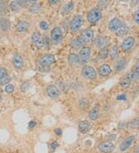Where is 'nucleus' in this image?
<instances>
[{
  "label": "nucleus",
  "mask_w": 139,
  "mask_h": 153,
  "mask_svg": "<svg viewBox=\"0 0 139 153\" xmlns=\"http://www.w3.org/2000/svg\"><path fill=\"white\" fill-rule=\"evenodd\" d=\"M101 11L98 8L93 9L87 14V20L91 23H96L101 19Z\"/></svg>",
  "instance_id": "nucleus-1"
},
{
  "label": "nucleus",
  "mask_w": 139,
  "mask_h": 153,
  "mask_svg": "<svg viewBox=\"0 0 139 153\" xmlns=\"http://www.w3.org/2000/svg\"><path fill=\"white\" fill-rule=\"evenodd\" d=\"M50 38L51 40L55 43H58L61 41V39H63V32L61 29L58 26H55L51 31Z\"/></svg>",
  "instance_id": "nucleus-2"
},
{
  "label": "nucleus",
  "mask_w": 139,
  "mask_h": 153,
  "mask_svg": "<svg viewBox=\"0 0 139 153\" xmlns=\"http://www.w3.org/2000/svg\"><path fill=\"white\" fill-rule=\"evenodd\" d=\"M81 73L83 76H84L85 78L90 79V80H94V79L96 78L97 76V73L95 70L90 66H84L82 69Z\"/></svg>",
  "instance_id": "nucleus-3"
},
{
  "label": "nucleus",
  "mask_w": 139,
  "mask_h": 153,
  "mask_svg": "<svg viewBox=\"0 0 139 153\" xmlns=\"http://www.w3.org/2000/svg\"><path fill=\"white\" fill-rule=\"evenodd\" d=\"M115 146L111 142H103L98 146V149L103 153H111L114 150Z\"/></svg>",
  "instance_id": "nucleus-4"
},
{
  "label": "nucleus",
  "mask_w": 139,
  "mask_h": 153,
  "mask_svg": "<svg viewBox=\"0 0 139 153\" xmlns=\"http://www.w3.org/2000/svg\"><path fill=\"white\" fill-rule=\"evenodd\" d=\"M82 24H83V18H82V16H76L71 20L70 26H71V29L72 31L76 32V31L80 30V27L82 26Z\"/></svg>",
  "instance_id": "nucleus-5"
},
{
  "label": "nucleus",
  "mask_w": 139,
  "mask_h": 153,
  "mask_svg": "<svg viewBox=\"0 0 139 153\" xmlns=\"http://www.w3.org/2000/svg\"><path fill=\"white\" fill-rule=\"evenodd\" d=\"M91 56V48L88 47H83L81 51H80V54H79V63L80 64H83L88 60Z\"/></svg>",
  "instance_id": "nucleus-6"
},
{
  "label": "nucleus",
  "mask_w": 139,
  "mask_h": 153,
  "mask_svg": "<svg viewBox=\"0 0 139 153\" xmlns=\"http://www.w3.org/2000/svg\"><path fill=\"white\" fill-rule=\"evenodd\" d=\"M55 62V57L52 54H46L41 57L39 64L43 67H50Z\"/></svg>",
  "instance_id": "nucleus-7"
},
{
  "label": "nucleus",
  "mask_w": 139,
  "mask_h": 153,
  "mask_svg": "<svg viewBox=\"0 0 139 153\" xmlns=\"http://www.w3.org/2000/svg\"><path fill=\"white\" fill-rule=\"evenodd\" d=\"M135 39L132 36H128L126 39H124L122 42L121 44V49L124 52H127V51H130L131 49L133 47L134 44H135Z\"/></svg>",
  "instance_id": "nucleus-8"
},
{
  "label": "nucleus",
  "mask_w": 139,
  "mask_h": 153,
  "mask_svg": "<svg viewBox=\"0 0 139 153\" xmlns=\"http://www.w3.org/2000/svg\"><path fill=\"white\" fill-rule=\"evenodd\" d=\"M135 139V135H131L128 138H127L125 140L123 141L122 143L120 145V147H119L120 151L124 152L126 151L127 149H128V148H130V146H132Z\"/></svg>",
  "instance_id": "nucleus-9"
},
{
  "label": "nucleus",
  "mask_w": 139,
  "mask_h": 153,
  "mask_svg": "<svg viewBox=\"0 0 139 153\" xmlns=\"http://www.w3.org/2000/svg\"><path fill=\"white\" fill-rule=\"evenodd\" d=\"M94 38V32L91 30H85L80 33V39H81L82 42L84 43H88L91 40H92Z\"/></svg>",
  "instance_id": "nucleus-10"
},
{
  "label": "nucleus",
  "mask_w": 139,
  "mask_h": 153,
  "mask_svg": "<svg viewBox=\"0 0 139 153\" xmlns=\"http://www.w3.org/2000/svg\"><path fill=\"white\" fill-rule=\"evenodd\" d=\"M95 47H98V48H105V47L108 44V39L107 37L104 36H97L94 39V41Z\"/></svg>",
  "instance_id": "nucleus-11"
},
{
  "label": "nucleus",
  "mask_w": 139,
  "mask_h": 153,
  "mask_svg": "<svg viewBox=\"0 0 139 153\" xmlns=\"http://www.w3.org/2000/svg\"><path fill=\"white\" fill-rule=\"evenodd\" d=\"M46 94L49 97H52V98H55L57 97L59 94V91L58 88L54 85H49L46 88Z\"/></svg>",
  "instance_id": "nucleus-12"
},
{
  "label": "nucleus",
  "mask_w": 139,
  "mask_h": 153,
  "mask_svg": "<svg viewBox=\"0 0 139 153\" xmlns=\"http://www.w3.org/2000/svg\"><path fill=\"white\" fill-rule=\"evenodd\" d=\"M120 26H121V22H120V19H117V18H114V19H111V22H109L108 27H109V29L111 31L116 32Z\"/></svg>",
  "instance_id": "nucleus-13"
},
{
  "label": "nucleus",
  "mask_w": 139,
  "mask_h": 153,
  "mask_svg": "<svg viewBox=\"0 0 139 153\" xmlns=\"http://www.w3.org/2000/svg\"><path fill=\"white\" fill-rule=\"evenodd\" d=\"M30 24L26 21H19L16 25V30L19 33H24L28 30Z\"/></svg>",
  "instance_id": "nucleus-14"
},
{
  "label": "nucleus",
  "mask_w": 139,
  "mask_h": 153,
  "mask_svg": "<svg viewBox=\"0 0 139 153\" xmlns=\"http://www.w3.org/2000/svg\"><path fill=\"white\" fill-rule=\"evenodd\" d=\"M78 129L82 134H86L90 130V123L87 121H81L78 125Z\"/></svg>",
  "instance_id": "nucleus-15"
},
{
  "label": "nucleus",
  "mask_w": 139,
  "mask_h": 153,
  "mask_svg": "<svg viewBox=\"0 0 139 153\" xmlns=\"http://www.w3.org/2000/svg\"><path fill=\"white\" fill-rule=\"evenodd\" d=\"M99 74L102 76H107L111 74V68L108 64H103L99 67Z\"/></svg>",
  "instance_id": "nucleus-16"
},
{
  "label": "nucleus",
  "mask_w": 139,
  "mask_h": 153,
  "mask_svg": "<svg viewBox=\"0 0 139 153\" xmlns=\"http://www.w3.org/2000/svg\"><path fill=\"white\" fill-rule=\"evenodd\" d=\"M10 26H11V22L9 19L5 18V17H2L0 19V28L2 29V30L7 31L9 30Z\"/></svg>",
  "instance_id": "nucleus-17"
},
{
  "label": "nucleus",
  "mask_w": 139,
  "mask_h": 153,
  "mask_svg": "<svg viewBox=\"0 0 139 153\" xmlns=\"http://www.w3.org/2000/svg\"><path fill=\"white\" fill-rule=\"evenodd\" d=\"M13 64L16 69H21L23 66V60L22 56L19 55H15L13 58Z\"/></svg>",
  "instance_id": "nucleus-18"
},
{
  "label": "nucleus",
  "mask_w": 139,
  "mask_h": 153,
  "mask_svg": "<svg viewBox=\"0 0 139 153\" xmlns=\"http://www.w3.org/2000/svg\"><path fill=\"white\" fill-rule=\"evenodd\" d=\"M127 65V60L124 59V58H122V59H120L119 60H117L116 62V64L114 65L115 71H123V70L126 67Z\"/></svg>",
  "instance_id": "nucleus-19"
},
{
  "label": "nucleus",
  "mask_w": 139,
  "mask_h": 153,
  "mask_svg": "<svg viewBox=\"0 0 139 153\" xmlns=\"http://www.w3.org/2000/svg\"><path fill=\"white\" fill-rule=\"evenodd\" d=\"M128 32V27L126 24H121V26L118 28V30L115 32L116 35L117 36H120V37H122L124 36L125 34H127V33Z\"/></svg>",
  "instance_id": "nucleus-20"
},
{
  "label": "nucleus",
  "mask_w": 139,
  "mask_h": 153,
  "mask_svg": "<svg viewBox=\"0 0 139 153\" xmlns=\"http://www.w3.org/2000/svg\"><path fill=\"white\" fill-rule=\"evenodd\" d=\"M99 117V108L97 107L93 108L89 112V118L92 121H96Z\"/></svg>",
  "instance_id": "nucleus-21"
},
{
  "label": "nucleus",
  "mask_w": 139,
  "mask_h": 153,
  "mask_svg": "<svg viewBox=\"0 0 139 153\" xmlns=\"http://www.w3.org/2000/svg\"><path fill=\"white\" fill-rule=\"evenodd\" d=\"M68 62L71 65L77 64L79 63V56L76 53H71L68 56Z\"/></svg>",
  "instance_id": "nucleus-22"
},
{
  "label": "nucleus",
  "mask_w": 139,
  "mask_h": 153,
  "mask_svg": "<svg viewBox=\"0 0 139 153\" xmlns=\"http://www.w3.org/2000/svg\"><path fill=\"white\" fill-rule=\"evenodd\" d=\"M71 45L73 48L79 49L83 46V42H82V40L80 39V38L77 37L73 39L71 43Z\"/></svg>",
  "instance_id": "nucleus-23"
},
{
  "label": "nucleus",
  "mask_w": 139,
  "mask_h": 153,
  "mask_svg": "<svg viewBox=\"0 0 139 153\" xmlns=\"http://www.w3.org/2000/svg\"><path fill=\"white\" fill-rule=\"evenodd\" d=\"M108 55H109V51L106 48L100 49V51L98 53V57L101 60H105L106 58H108Z\"/></svg>",
  "instance_id": "nucleus-24"
},
{
  "label": "nucleus",
  "mask_w": 139,
  "mask_h": 153,
  "mask_svg": "<svg viewBox=\"0 0 139 153\" xmlns=\"http://www.w3.org/2000/svg\"><path fill=\"white\" fill-rule=\"evenodd\" d=\"M118 55V50H117V45H114L113 47H111V51H110V56L111 59H116Z\"/></svg>",
  "instance_id": "nucleus-25"
},
{
  "label": "nucleus",
  "mask_w": 139,
  "mask_h": 153,
  "mask_svg": "<svg viewBox=\"0 0 139 153\" xmlns=\"http://www.w3.org/2000/svg\"><path fill=\"white\" fill-rule=\"evenodd\" d=\"M131 82H132V81L129 80V78H128V76H125V77H124V78H122L121 80H120V86L122 87V88H129Z\"/></svg>",
  "instance_id": "nucleus-26"
},
{
  "label": "nucleus",
  "mask_w": 139,
  "mask_h": 153,
  "mask_svg": "<svg viewBox=\"0 0 139 153\" xmlns=\"http://www.w3.org/2000/svg\"><path fill=\"white\" fill-rule=\"evenodd\" d=\"M32 42L34 43V44L36 45L37 43H39L41 40V34L39 32H35L33 33V34L32 35Z\"/></svg>",
  "instance_id": "nucleus-27"
},
{
  "label": "nucleus",
  "mask_w": 139,
  "mask_h": 153,
  "mask_svg": "<svg viewBox=\"0 0 139 153\" xmlns=\"http://www.w3.org/2000/svg\"><path fill=\"white\" fill-rule=\"evenodd\" d=\"M127 76L129 78V80H131V81H134V80L136 81V80H138L139 79V74L135 71H131Z\"/></svg>",
  "instance_id": "nucleus-28"
},
{
  "label": "nucleus",
  "mask_w": 139,
  "mask_h": 153,
  "mask_svg": "<svg viewBox=\"0 0 139 153\" xmlns=\"http://www.w3.org/2000/svg\"><path fill=\"white\" fill-rule=\"evenodd\" d=\"M7 13V6L6 2L4 1H0V14L5 15Z\"/></svg>",
  "instance_id": "nucleus-29"
},
{
  "label": "nucleus",
  "mask_w": 139,
  "mask_h": 153,
  "mask_svg": "<svg viewBox=\"0 0 139 153\" xmlns=\"http://www.w3.org/2000/svg\"><path fill=\"white\" fill-rule=\"evenodd\" d=\"M73 8H74V3L73 2H68L66 5H64L63 7V12L64 13H68L73 10Z\"/></svg>",
  "instance_id": "nucleus-30"
},
{
  "label": "nucleus",
  "mask_w": 139,
  "mask_h": 153,
  "mask_svg": "<svg viewBox=\"0 0 139 153\" xmlns=\"http://www.w3.org/2000/svg\"><path fill=\"white\" fill-rule=\"evenodd\" d=\"M129 126L131 128L136 129L139 128V119L138 118H135V119H133L130 121Z\"/></svg>",
  "instance_id": "nucleus-31"
},
{
  "label": "nucleus",
  "mask_w": 139,
  "mask_h": 153,
  "mask_svg": "<svg viewBox=\"0 0 139 153\" xmlns=\"http://www.w3.org/2000/svg\"><path fill=\"white\" fill-rule=\"evenodd\" d=\"M39 9H40V6H39V5L36 2V3H33L31 6H30V10H30V13H36L39 11Z\"/></svg>",
  "instance_id": "nucleus-32"
},
{
  "label": "nucleus",
  "mask_w": 139,
  "mask_h": 153,
  "mask_svg": "<svg viewBox=\"0 0 139 153\" xmlns=\"http://www.w3.org/2000/svg\"><path fill=\"white\" fill-rule=\"evenodd\" d=\"M9 7L11 9L12 11L13 12H16V11H18L19 9H20V6L18 4V2L16 1H13V2H11V3L9 4Z\"/></svg>",
  "instance_id": "nucleus-33"
},
{
  "label": "nucleus",
  "mask_w": 139,
  "mask_h": 153,
  "mask_svg": "<svg viewBox=\"0 0 139 153\" xmlns=\"http://www.w3.org/2000/svg\"><path fill=\"white\" fill-rule=\"evenodd\" d=\"M10 81H11V77L8 76V75H6V76H3V77H2V78L0 79V85H2V86L6 85V84H9Z\"/></svg>",
  "instance_id": "nucleus-34"
},
{
  "label": "nucleus",
  "mask_w": 139,
  "mask_h": 153,
  "mask_svg": "<svg viewBox=\"0 0 139 153\" xmlns=\"http://www.w3.org/2000/svg\"><path fill=\"white\" fill-rule=\"evenodd\" d=\"M5 91L7 94H12L14 91V86L13 84H7L5 88Z\"/></svg>",
  "instance_id": "nucleus-35"
},
{
  "label": "nucleus",
  "mask_w": 139,
  "mask_h": 153,
  "mask_svg": "<svg viewBox=\"0 0 139 153\" xmlns=\"http://www.w3.org/2000/svg\"><path fill=\"white\" fill-rule=\"evenodd\" d=\"M7 75V70L4 67H0V79Z\"/></svg>",
  "instance_id": "nucleus-36"
},
{
  "label": "nucleus",
  "mask_w": 139,
  "mask_h": 153,
  "mask_svg": "<svg viewBox=\"0 0 139 153\" xmlns=\"http://www.w3.org/2000/svg\"><path fill=\"white\" fill-rule=\"evenodd\" d=\"M133 17H134V21H135L136 23L139 24V10L135 12Z\"/></svg>",
  "instance_id": "nucleus-37"
},
{
  "label": "nucleus",
  "mask_w": 139,
  "mask_h": 153,
  "mask_svg": "<svg viewBox=\"0 0 139 153\" xmlns=\"http://www.w3.org/2000/svg\"><path fill=\"white\" fill-rule=\"evenodd\" d=\"M39 26H40V28L43 30H47L49 27L47 22H45V21H42V22H40V23H39Z\"/></svg>",
  "instance_id": "nucleus-38"
},
{
  "label": "nucleus",
  "mask_w": 139,
  "mask_h": 153,
  "mask_svg": "<svg viewBox=\"0 0 139 153\" xmlns=\"http://www.w3.org/2000/svg\"><path fill=\"white\" fill-rule=\"evenodd\" d=\"M18 4L19 5L20 7H25V6H27V4L29 3L28 1H22V0H19V1H17Z\"/></svg>",
  "instance_id": "nucleus-39"
},
{
  "label": "nucleus",
  "mask_w": 139,
  "mask_h": 153,
  "mask_svg": "<svg viewBox=\"0 0 139 153\" xmlns=\"http://www.w3.org/2000/svg\"><path fill=\"white\" fill-rule=\"evenodd\" d=\"M126 99H127V97L124 94H120V95H118L117 97V100H118V101H125Z\"/></svg>",
  "instance_id": "nucleus-40"
},
{
  "label": "nucleus",
  "mask_w": 139,
  "mask_h": 153,
  "mask_svg": "<svg viewBox=\"0 0 139 153\" xmlns=\"http://www.w3.org/2000/svg\"><path fill=\"white\" fill-rule=\"evenodd\" d=\"M57 146H58V144H57V142H56V141H54V142H53L52 143H51V145H50V148H51L52 149H56Z\"/></svg>",
  "instance_id": "nucleus-41"
},
{
  "label": "nucleus",
  "mask_w": 139,
  "mask_h": 153,
  "mask_svg": "<svg viewBox=\"0 0 139 153\" xmlns=\"http://www.w3.org/2000/svg\"><path fill=\"white\" fill-rule=\"evenodd\" d=\"M36 125V122L34 121H30V123H29V128H34Z\"/></svg>",
  "instance_id": "nucleus-42"
},
{
  "label": "nucleus",
  "mask_w": 139,
  "mask_h": 153,
  "mask_svg": "<svg viewBox=\"0 0 139 153\" xmlns=\"http://www.w3.org/2000/svg\"><path fill=\"white\" fill-rule=\"evenodd\" d=\"M54 132L56 133V134H57V135H60L62 134V129L60 128H56L54 131Z\"/></svg>",
  "instance_id": "nucleus-43"
},
{
  "label": "nucleus",
  "mask_w": 139,
  "mask_h": 153,
  "mask_svg": "<svg viewBox=\"0 0 139 153\" xmlns=\"http://www.w3.org/2000/svg\"><path fill=\"white\" fill-rule=\"evenodd\" d=\"M135 71L137 72L138 74H139V60H138L137 64H136V67H135Z\"/></svg>",
  "instance_id": "nucleus-44"
},
{
  "label": "nucleus",
  "mask_w": 139,
  "mask_h": 153,
  "mask_svg": "<svg viewBox=\"0 0 139 153\" xmlns=\"http://www.w3.org/2000/svg\"><path fill=\"white\" fill-rule=\"evenodd\" d=\"M100 5H102L103 6H107V2L106 1H100L98 3V6H100Z\"/></svg>",
  "instance_id": "nucleus-45"
},
{
  "label": "nucleus",
  "mask_w": 139,
  "mask_h": 153,
  "mask_svg": "<svg viewBox=\"0 0 139 153\" xmlns=\"http://www.w3.org/2000/svg\"><path fill=\"white\" fill-rule=\"evenodd\" d=\"M58 2V0H50L49 1V3L50 4H56Z\"/></svg>",
  "instance_id": "nucleus-46"
}]
</instances>
